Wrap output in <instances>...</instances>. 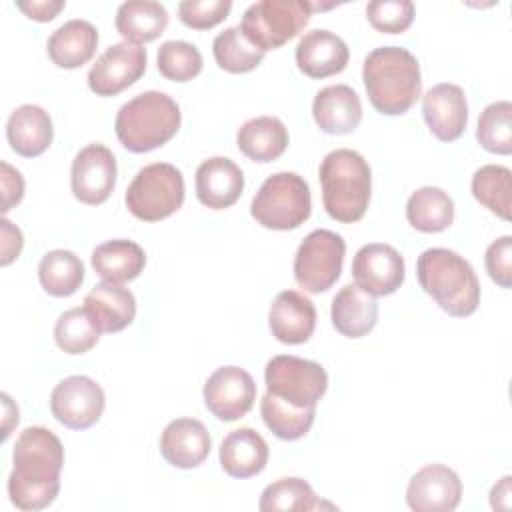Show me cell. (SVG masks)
Masks as SVG:
<instances>
[{
    "label": "cell",
    "mask_w": 512,
    "mask_h": 512,
    "mask_svg": "<svg viewBox=\"0 0 512 512\" xmlns=\"http://www.w3.org/2000/svg\"><path fill=\"white\" fill-rule=\"evenodd\" d=\"M8 476L10 502L24 512L48 508L60 490L64 448L60 438L44 426H28L20 432L12 452Z\"/></svg>",
    "instance_id": "1"
},
{
    "label": "cell",
    "mask_w": 512,
    "mask_h": 512,
    "mask_svg": "<svg viewBox=\"0 0 512 512\" xmlns=\"http://www.w3.org/2000/svg\"><path fill=\"white\" fill-rule=\"evenodd\" d=\"M362 80L370 104L386 116L408 112L422 92L420 64L402 46L374 48L364 58Z\"/></svg>",
    "instance_id": "2"
},
{
    "label": "cell",
    "mask_w": 512,
    "mask_h": 512,
    "mask_svg": "<svg viewBox=\"0 0 512 512\" xmlns=\"http://www.w3.org/2000/svg\"><path fill=\"white\" fill-rule=\"evenodd\" d=\"M416 276L422 290L450 316L464 318L480 304V282L466 258L448 248H428L418 256Z\"/></svg>",
    "instance_id": "3"
},
{
    "label": "cell",
    "mask_w": 512,
    "mask_h": 512,
    "mask_svg": "<svg viewBox=\"0 0 512 512\" xmlns=\"http://www.w3.org/2000/svg\"><path fill=\"white\" fill-rule=\"evenodd\" d=\"M326 214L342 224L358 222L368 208L372 170L362 154L338 148L324 156L318 168Z\"/></svg>",
    "instance_id": "4"
},
{
    "label": "cell",
    "mask_w": 512,
    "mask_h": 512,
    "mask_svg": "<svg viewBox=\"0 0 512 512\" xmlns=\"http://www.w3.org/2000/svg\"><path fill=\"white\" fill-rule=\"evenodd\" d=\"M180 120V108L166 92L146 90L120 106L114 130L126 150L144 154L172 140Z\"/></svg>",
    "instance_id": "5"
},
{
    "label": "cell",
    "mask_w": 512,
    "mask_h": 512,
    "mask_svg": "<svg viewBox=\"0 0 512 512\" xmlns=\"http://www.w3.org/2000/svg\"><path fill=\"white\" fill-rule=\"evenodd\" d=\"M312 212L308 182L296 172H276L268 176L252 198V218L268 230H294Z\"/></svg>",
    "instance_id": "6"
},
{
    "label": "cell",
    "mask_w": 512,
    "mask_h": 512,
    "mask_svg": "<svg viewBox=\"0 0 512 512\" xmlns=\"http://www.w3.org/2000/svg\"><path fill=\"white\" fill-rule=\"evenodd\" d=\"M124 202L128 212L142 222L164 220L184 202V176L170 162L148 164L136 172Z\"/></svg>",
    "instance_id": "7"
},
{
    "label": "cell",
    "mask_w": 512,
    "mask_h": 512,
    "mask_svg": "<svg viewBox=\"0 0 512 512\" xmlns=\"http://www.w3.org/2000/svg\"><path fill=\"white\" fill-rule=\"evenodd\" d=\"M312 12L308 0H260L244 10L240 30L258 50L268 52L298 36Z\"/></svg>",
    "instance_id": "8"
},
{
    "label": "cell",
    "mask_w": 512,
    "mask_h": 512,
    "mask_svg": "<svg viewBox=\"0 0 512 512\" xmlns=\"http://www.w3.org/2000/svg\"><path fill=\"white\" fill-rule=\"evenodd\" d=\"M264 380L266 392L296 408H316L328 390L326 370L314 360L292 354L270 358L264 368Z\"/></svg>",
    "instance_id": "9"
},
{
    "label": "cell",
    "mask_w": 512,
    "mask_h": 512,
    "mask_svg": "<svg viewBox=\"0 0 512 512\" xmlns=\"http://www.w3.org/2000/svg\"><path fill=\"white\" fill-rule=\"evenodd\" d=\"M346 254V242L340 234L318 228L298 246L294 256V280L310 294L326 292L340 278Z\"/></svg>",
    "instance_id": "10"
},
{
    "label": "cell",
    "mask_w": 512,
    "mask_h": 512,
    "mask_svg": "<svg viewBox=\"0 0 512 512\" xmlns=\"http://www.w3.org/2000/svg\"><path fill=\"white\" fill-rule=\"evenodd\" d=\"M104 390L90 376H68L60 380L50 394L52 416L70 430L94 426L104 412Z\"/></svg>",
    "instance_id": "11"
},
{
    "label": "cell",
    "mask_w": 512,
    "mask_h": 512,
    "mask_svg": "<svg viewBox=\"0 0 512 512\" xmlns=\"http://www.w3.org/2000/svg\"><path fill=\"white\" fill-rule=\"evenodd\" d=\"M146 48L132 42H116L108 46L88 70V88L96 96H116L146 70Z\"/></svg>",
    "instance_id": "12"
},
{
    "label": "cell",
    "mask_w": 512,
    "mask_h": 512,
    "mask_svg": "<svg viewBox=\"0 0 512 512\" xmlns=\"http://www.w3.org/2000/svg\"><path fill=\"white\" fill-rule=\"evenodd\" d=\"M116 158L112 150L100 142L84 146L72 160L70 188L76 200L98 206L108 200L116 186Z\"/></svg>",
    "instance_id": "13"
},
{
    "label": "cell",
    "mask_w": 512,
    "mask_h": 512,
    "mask_svg": "<svg viewBox=\"0 0 512 512\" xmlns=\"http://www.w3.org/2000/svg\"><path fill=\"white\" fill-rule=\"evenodd\" d=\"M204 404L222 422H234L246 416L256 400L254 378L240 366L216 368L202 390Z\"/></svg>",
    "instance_id": "14"
},
{
    "label": "cell",
    "mask_w": 512,
    "mask_h": 512,
    "mask_svg": "<svg viewBox=\"0 0 512 512\" xmlns=\"http://www.w3.org/2000/svg\"><path fill=\"white\" fill-rule=\"evenodd\" d=\"M352 278L358 288L374 298L394 294L404 282V258L390 244H364L354 254Z\"/></svg>",
    "instance_id": "15"
},
{
    "label": "cell",
    "mask_w": 512,
    "mask_h": 512,
    "mask_svg": "<svg viewBox=\"0 0 512 512\" xmlns=\"http://www.w3.org/2000/svg\"><path fill=\"white\" fill-rule=\"evenodd\" d=\"M460 498L462 482L458 474L438 462L422 466L406 488V504L414 512H452Z\"/></svg>",
    "instance_id": "16"
},
{
    "label": "cell",
    "mask_w": 512,
    "mask_h": 512,
    "mask_svg": "<svg viewBox=\"0 0 512 512\" xmlns=\"http://www.w3.org/2000/svg\"><path fill=\"white\" fill-rule=\"evenodd\" d=\"M422 116L438 140H458L468 124V102L464 90L452 82L432 86L422 96Z\"/></svg>",
    "instance_id": "17"
},
{
    "label": "cell",
    "mask_w": 512,
    "mask_h": 512,
    "mask_svg": "<svg viewBox=\"0 0 512 512\" xmlns=\"http://www.w3.org/2000/svg\"><path fill=\"white\" fill-rule=\"evenodd\" d=\"M212 448L206 426L196 418H176L166 424L160 436V454L164 460L182 470L200 466Z\"/></svg>",
    "instance_id": "18"
},
{
    "label": "cell",
    "mask_w": 512,
    "mask_h": 512,
    "mask_svg": "<svg viewBox=\"0 0 512 512\" xmlns=\"http://www.w3.org/2000/svg\"><path fill=\"white\" fill-rule=\"evenodd\" d=\"M194 186L200 204L212 210H224L242 196L244 174L230 158L212 156L196 168Z\"/></svg>",
    "instance_id": "19"
},
{
    "label": "cell",
    "mask_w": 512,
    "mask_h": 512,
    "mask_svg": "<svg viewBox=\"0 0 512 512\" xmlns=\"http://www.w3.org/2000/svg\"><path fill=\"white\" fill-rule=\"evenodd\" d=\"M272 336L282 344H304L316 328L314 302L298 290H282L268 312Z\"/></svg>",
    "instance_id": "20"
},
{
    "label": "cell",
    "mask_w": 512,
    "mask_h": 512,
    "mask_svg": "<svg viewBox=\"0 0 512 512\" xmlns=\"http://www.w3.org/2000/svg\"><path fill=\"white\" fill-rule=\"evenodd\" d=\"M298 70L310 78H328L340 74L350 58L346 42L330 30L316 28L306 32L296 44Z\"/></svg>",
    "instance_id": "21"
},
{
    "label": "cell",
    "mask_w": 512,
    "mask_h": 512,
    "mask_svg": "<svg viewBox=\"0 0 512 512\" xmlns=\"http://www.w3.org/2000/svg\"><path fill=\"white\" fill-rule=\"evenodd\" d=\"M312 116L326 134H350L362 120L360 96L348 84H330L314 96Z\"/></svg>",
    "instance_id": "22"
},
{
    "label": "cell",
    "mask_w": 512,
    "mask_h": 512,
    "mask_svg": "<svg viewBox=\"0 0 512 512\" xmlns=\"http://www.w3.org/2000/svg\"><path fill=\"white\" fill-rule=\"evenodd\" d=\"M6 138L16 154L24 158H36L44 154L52 144V118L42 106L22 104L8 116Z\"/></svg>",
    "instance_id": "23"
},
{
    "label": "cell",
    "mask_w": 512,
    "mask_h": 512,
    "mask_svg": "<svg viewBox=\"0 0 512 512\" xmlns=\"http://www.w3.org/2000/svg\"><path fill=\"white\" fill-rule=\"evenodd\" d=\"M84 308L100 332H120L136 316V298L122 284L102 280L84 296Z\"/></svg>",
    "instance_id": "24"
},
{
    "label": "cell",
    "mask_w": 512,
    "mask_h": 512,
    "mask_svg": "<svg viewBox=\"0 0 512 512\" xmlns=\"http://www.w3.org/2000/svg\"><path fill=\"white\" fill-rule=\"evenodd\" d=\"M268 444L254 428H236L220 444V466L232 478H250L268 464Z\"/></svg>",
    "instance_id": "25"
},
{
    "label": "cell",
    "mask_w": 512,
    "mask_h": 512,
    "mask_svg": "<svg viewBox=\"0 0 512 512\" xmlns=\"http://www.w3.org/2000/svg\"><path fill=\"white\" fill-rule=\"evenodd\" d=\"M332 326L346 338H362L378 322V302L356 284H346L332 298Z\"/></svg>",
    "instance_id": "26"
},
{
    "label": "cell",
    "mask_w": 512,
    "mask_h": 512,
    "mask_svg": "<svg viewBox=\"0 0 512 512\" xmlns=\"http://www.w3.org/2000/svg\"><path fill=\"white\" fill-rule=\"evenodd\" d=\"M98 46V30L94 24L82 18H74L58 26L46 44V52L50 60L58 68L74 70L86 64Z\"/></svg>",
    "instance_id": "27"
},
{
    "label": "cell",
    "mask_w": 512,
    "mask_h": 512,
    "mask_svg": "<svg viewBox=\"0 0 512 512\" xmlns=\"http://www.w3.org/2000/svg\"><path fill=\"white\" fill-rule=\"evenodd\" d=\"M236 146L252 162H272L288 148V128L276 116L250 118L238 128Z\"/></svg>",
    "instance_id": "28"
},
{
    "label": "cell",
    "mask_w": 512,
    "mask_h": 512,
    "mask_svg": "<svg viewBox=\"0 0 512 512\" xmlns=\"http://www.w3.org/2000/svg\"><path fill=\"white\" fill-rule=\"evenodd\" d=\"M90 264L102 280L122 284L142 274L146 266V254L134 240L116 238L98 244L92 250Z\"/></svg>",
    "instance_id": "29"
},
{
    "label": "cell",
    "mask_w": 512,
    "mask_h": 512,
    "mask_svg": "<svg viewBox=\"0 0 512 512\" xmlns=\"http://www.w3.org/2000/svg\"><path fill=\"white\" fill-rule=\"evenodd\" d=\"M114 24L126 42H152L166 30L168 10L154 0H128L118 6Z\"/></svg>",
    "instance_id": "30"
},
{
    "label": "cell",
    "mask_w": 512,
    "mask_h": 512,
    "mask_svg": "<svg viewBox=\"0 0 512 512\" xmlns=\"http://www.w3.org/2000/svg\"><path fill=\"white\" fill-rule=\"evenodd\" d=\"M406 220L418 232H444L454 222V202L442 188L422 186L406 202Z\"/></svg>",
    "instance_id": "31"
},
{
    "label": "cell",
    "mask_w": 512,
    "mask_h": 512,
    "mask_svg": "<svg viewBox=\"0 0 512 512\" xmlns=\"http://www.w3.org/2000/svg\"><path fill=\"white\" fill-rule=\"evenodd\" d=\"M38 280L50 296H72L84 282V264L72 250H50L38 264Z\"/></svg>",
    "instance_id": "32"
},
{
    "label": "cell",
    "mask_w": 512,
    "mask_h": 512,
    "mask_svg": "<svg viewBox=\"0 0 512 512\" xmlns=\"http://www.w3.org/2000/svg\"><path fill=\"white\" fill-rule=\"evenodd\" d=\"M472 196L502 220H510L512 172L502 164H484L472 176Z\"/></svg>",
    "instance_id": "33"
},
{
    "label": "cell",
    "mask_w": 512,
    "mask_h": 512,
    "mask_svg": "<svg viewBox=\"0 0 512 512\" xmlns=\"http://www.w3.org/2000/svg\"><path fill=\"white\" fill-rule=\"evenodd\" d=\"M260 414L266 428L280 440H298L306 436L314 424L316 408H296L270 392L260 400Z\"/></svg>",
    "instance_id": "34"
},
{
    "label": "cell",
    "mask_w": 512,
    "mask_h": 512,
    "mask_svg": "<svg viewBox=\"0 0 512 512\" xmlns=\"http://www.w3.org/2000/svg\"><path fill=\"white\" fill-rule=\"evenodd\" d=\"M212 54L216 64L230 74H244L260 66L264 52L258 50L240 30V26H230L222 30L212 42Z\"/></svg>",
    "instance_id": "35"
},
{
    "label": "cell",
    "mask_w": 512,
    "mask_h": 512,
    "mask_svg": "<svg viewBox=\"0 0 512 512\" xmlns=\"http://www.w3.org/2000/svg\"><path fill=\"white\" fill-rule=\"evenodd\" d=\"M324 504L316 498L312 486L302 478H280L268 484L262 494L258 508L262 512H278V510H318ZM332 508V506H330Z\"/></svg>",
    "instance_id": "36"
},
{
    "label": "cell",
    "mask_w": 512,
    "mask_h": 512,
    "mask_svg": "<svg viewBox=\"0 0 512 512\" xmlns=\"http://www.w3.org/2000/svg\"><path fill=\"white\" fill-rule=\"evenodd\" d=\"M100 334L84 306L62 312L54 324V342L66 354L88 352L98 344Z\"/></svg>",
    "instance_id": "37"
},
{
    "label": "cell",
    "mask_w": 512,
    "mask_h": 512,
    "mask_svg": "<svg viewBox=\"0 0 512 512\" xmlns=\"http://www.w3.org/2000/svg\"><path fill=\"white\" fill-rule=\"evenodd\" d=\"M476 140L492 154L508 156L512 152V104L508 100L492 102L480 112Z\"/></svg>",
    "instance_id": "38"
},
{
    "label": "cell",
    "mask_w": 512,
    "mask_h": 512,
    "mask_svg": "<svg viewBox=\"0 0 512 512\" xmlns=\"http://www.w3.org/2000/svg\"><path fill=\"white\" fill-rule=\"evenodd\" d=\"M156 64L160 74L172 82H188L202 72L200 50L184 40H168L158 48Z\"/></svg>",
    "instance_id": "39"
},
{
    "label": "cell",
    "mask_w": 512,
    "mask_h": 512,
    "mask_svg": "<svg viewBox=\"0 0 512 512\" xmlns=\"http://www.w3.org/2000/svg\"><path fill=\"white\" fill-rule=\"evenodd\" d=\"M372 28L386 34H398L410 28L414 20V4L410 0H372L366 6Z\"/></svg>",
    "instance_id": "40"
},
{
    "label": "cell",
    "mask_w": 512,
    "mask_h": 512,
    "mask_svg": "<svg viewBox=\"0 0 512 512\" xmlns=\"http://www.w3.org/2000/svg\"><path fill=\"white\" fill-rule=\"evenodd\" d=\"M232 10L230 0H182L178 16L192 30H208L220 24Z\"/></svg>",
    "instance_id": "41"
},
{
    "label": "cell",
    "mask_w": 512,
    "mask_h": 512,
    "mask_svg": "<svg viewBox=\"0 0 512 512\" xmlns=\"http://www.w3.org/2000/svg\"><path fill=\"white\" fill-rule=\"evenodd\" d=\"M484 264L488 276L500 286H512V236H502L494 240L484 254Z\"/></svg>",
    "instance_id": "42"
},
{
    "label": "cell",
    "mask_w": 512,
    "mask_h": 512,
    "mask_svg": "<svg viewBox=\"0 0 512 512\" xmlns=\"http://www.w3.org/2000/svg\"><path fill=\"white\" fill-rule=\"evenodd\" d=\"M0 188H2V214L16 206L24 196V178L8 162H0Z\"/></svg>",
    "instance_id": "43"
},
{
    "label": "cell",
    "mask_w": 512,
    "mask_h": 512,
    "mask_svg": "<svg viewBox=\"0 0 512 512\" xmlns=\"http://www.w3.org/2000/svg\"><path fill=\"white\" fill-rule=\"evenodd\" d=\"M64 0H18L16 8L22 10L28 18L36 22H50L58 16L60 10H64Z\"/></svg>",
    "instance_id": "44"
},
{
    "label": "cell",
    "mask_w": 512,
    "mask_h": 512,
    "mask_svg": "<svg viewBox=\"0 0 512 512\" xmlns=\"http://www.w3.org/2000/svg\"><path fill=\"white\" fill-rule=\"evenodd\" d=\"M0 226H2V258H0V264L8 266L10 262H14L20 256L22 246H24V238H22L20 228L14 226L8 218H2Z\"/></svg>",
    "instance_id": "45"
},
{
    "label": "cell",
    "mask_w": 512,
    "mask_h": 512,
    "mask_svg": "<svg viewBox=\"0 0 512 512\" xmlns=\"http://www.w3.org/2000/svg\"><path fill=\"white\" fill-rule=\"evenodd\" d=\"M512 476H502L490 490V506L494 510H510L512 506Z\"/></svg>",
    "instance_id": "46"
}]
</instances>
